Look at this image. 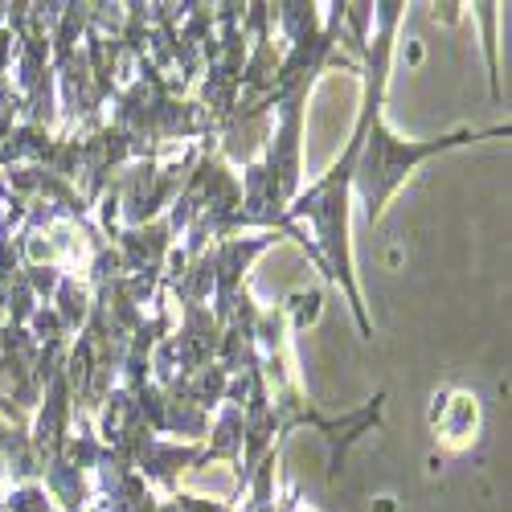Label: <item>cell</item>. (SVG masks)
<instances>
[{
    "instance_id": "6da1fadb",
    "label": "cell",
    "mask_w": 512,
    "mask_h": 512,
    "mask_svg": "<svg viewBox=\"0 0 512 512\" xmlns=\"http://www.w3.org/2000/svg\"><path fill=\"white\" fill-rule=\"evenodd\" d=\"M369 127H373L369 156L361 160V173H357V189H361V197H365V205H369V218H377V213H381V201L394 193V185L410 173L418 160H426L431 152H443V148H451V144L476 140V136H467V132H463V136H455V140H439V144H410V140L390 136L386 127L377 123V111H373Z\"/></svg>"
}]
</instances>
